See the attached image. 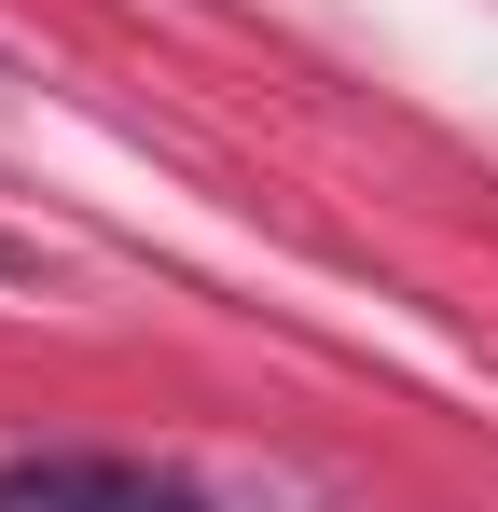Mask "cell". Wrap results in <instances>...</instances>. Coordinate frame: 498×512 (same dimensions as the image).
Listing matches in <instances>:
<instances>
[{"mask_svg": "<svg viewBox=\"0 0 498 512\" xmlns=\"http://www.w3.org/2000/svg\"><path fill=\"white\" fill-rule=\"evenodd\" d=\"M0 512H194V499L125 457H42V471H0Z\"/></svg>", "mask_w": 498, "mask_h": 512, "instance_id": "cell-1", "label": "cell"}]
</instances>
